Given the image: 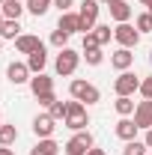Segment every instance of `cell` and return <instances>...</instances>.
Segmentation results:
<instances>
[{
	"label": "cell",
	"mask_w": 152,
	"mask_h": 155,
	"mask_svg": "<svg viewBox=\"0 0 152 155\" xmlns=\"http://www.w3.org/2000/svg\"><path fill=\"white\" fill-rule=\"evenodd\" d=\"M107 9H111V18H114L116 24H125V21L131 18V6H128V0H111Z\"/></svg>",
	"instance_id": "11"
},
{
	"label": "cell",
	"mask_w": 152,
	"mask_h": 155,
	"mask_svg": "<svg viewBox=\"0 0 152 155\" xmlns=\"http://www.w3.org/2000/svg\"><path fill=\"white\" fill-rule=\"evenodd\" d=\"M54 128H57V119L51 114H39L36 119H33V134H36L39 140H42V137H51Z\"/></svg>",
	"instance_id": "8"
},
{
	"label": "cell",
	"mask_w": 152,
	"mask_h": 155,
	"mask_svg": "<svg viewBox=\"0 0 152 155\" xmlns=\"http://www.w3.org/2000/svg\"><path fill=\"white\" fill-rule=\"evenodd\" d=\"M30 90H33V96H45V93H54V78H48L45 72H39L36 78H30Z\"/></svg>",
	"instance_id": "13"
},
{
	"label": "cell",
	"mask_w": 152,
	"mask_h": 155,
	"mask_svg": "<svg viewBox=\"0 0 152 155\" xmlns=\"http://www.w3.org/2000/svg\"><path fill=\"white\" fill-rule=\"evenodd\" d=\"M48 114L54 116V119H66V114H69V101H54V104L48 107Z\"/></svg>",
	"instance_id": "26"
},
{
	"label": "cell",
	"mask_w": 152,
	"mask_h": 155,
	"mask_svg": "<svg viewBox=\"0 0 152 155\" xmlns=\"http://www.w3.org/2000/svg\"><path fill=\"white\" fill-rule=\"evenodd\" d=\"M98 3H111V0H98Z\"/></svg>",
	"instance_id": "39"
},
{
	"label": "cell",
	"mask_w": 152,
	"mask_h": 155,
	"mask_svg": "<svg viewBox=\"0 0 152 155\" xmlns=\"http://www.w3.org/2000/svg\"><path fill=\"white\" fill-rule=\"evenodd\" d=\"M30 155H60V143L51 140V137H42L36 146L30 149Z\"/></svg>",
	"instance_id": "17"
},
{
	"label": "cell",
	"mask_w": 152,
	"mask_h": 155,
	"mask_svg": "<svg viewBox=\"0 0 152 155\" xmlns=\"http://www.w3.org/2000/svg\"><path fill=\"white\" fill-rule=\"evenodd\" d=\"M137 30H140V33H152V15L149 12L137 15Z\"/></svg>",
	"instance_id": "28"
},
{
	"label": "cell",
	"mask_w": 152,
	"mask_h": 155,
	"mask_svg": "<svg viewBox=\"0 0 152 155\" xmlns=\"http://www.w3.org/2000/svg\"><path fill=\"white\" fill-rule=\"evenodd\" d=\"M116 114L119 116H131L134 114V101H131V96H116Z\"/></svg>",
	"instance_id": "22"
},
{
	"label": "cell",
	"mask_w": 152,
	"mask_h": 155,
	"mask_svg": "<svg viewBox=\"0 0 152 155\" xmlns=\"http://www.w3.org/2000/svg\"><path fill=\"white\" fill-rule=\"evenodd\" d=\"M45 63H48V54H45V45H39L33 54H27V66H30V72L39 75L42 69H45Z\"/></svg>",
	"instance_id": "15"
},
{
	"label": "cell",
	"mask_w": 152,
	"mask_h": 155,
	"mask_svg": "<svg viewBox=\"0 0 152 155\" xmlns=\"http://www.w3.org/2000/svg\"><path fill=\"white\" fill-rule=\"evenodd\" d=\"M90 149H93V134H90V131H78V134L63 146L66 155H87Z\"/></svg>",
	"instance_id": "5"
},
{
	"label": "cell",
	"mask_w": 152,
	"mask_h": 155,
	"mask_svg": "<svg viewBox=\"0 0 152 155\" xmlns=\"http://www.w3.org/2000/svg\"><path fill=\"white\" fill-rule=\"evenodd\" d=\"M0 9H3V18H12V21H18V18H21V12H24L27 6H21V0H6V3H3Z\"/></svg>",
	"instance_id": "19"
},
{
	"label": "cell",
	"mask_w": 152,
	"mask_h": 155,
	"mask_svg": "<svg viewBox=\"0 0 152 155\" xmlns=\"http://www.w3.org/2000/svg\"><path fill=\"white\" fill-rule=\"evenodd\" d=\"M140 93H143V98H152V78L140 81Z\"/></svg>",
	"instance_id": "31"
},
{
	"label": "cell",
	"mask_w": 152,
	"mask_h": 155,
	"mask_svg": "<svg viewBox=\"0 0 152 155\" xmlns=\"http://www.w3.org/2000/svg\"><path fill=\"white\" fill-rule=\"evenodd\" d=\"M93 33H95V39H98V45H107V42H111V36H114L111 24H98V27H95Z\"/></svg>",
	"instance_id": "25"
},
{
	"label": "cell",
	"mask_w": 152,
	"mask_h": 155,
	"mask_svg": "<svg viewBox=\"0 0 152 155\" xmlns=\"http://www.w3.org/2000/svg\"><path fill=\"white\" fill-rule=\"evenodd\" d=\"M0 125H3V122H0Z\"/></svg>",
	"instance_id": "44"
},
{
	"label": "cell",
	"mask_w": 152,
	"mask_h": 155,
	"mask_svg": "<svg viewBox=\"0 0 152 155\" xmlns=\"http://www.w3.org/2000/svg\"><path fill=\"white\" fill-rule=\"evenodd\" d=\"M0 155H15V152H12L9 146H0Z\"/></svg>",
	"instance_id": "36"
},
{
	"label": "cell",
	"mask_w": 152,
	"mask_h": 155,
	"mask_svg": "<svg viewBox=\"0 0 152 155\" xmlns=\"http://www.w3.org/2000/svg\"><path fill=\"white\" fill-rule=\"evenodd\" d=\"M51 45H54V48H60V51H63V48H69V33L54 30V33H51Z\"/></svg>",
	"instance_id": "27"
},
{
	"label": "cell",
	"mask_w": 152,
	"mask_h": 155,
	"mask_svg": "<svg viewBox=\"0 0 152 155\" xmlns=\"http://www.w3.org/2000/svg\"><path fill=\"white\" fill-rule=\"evenodd\" d=\"M87 125H90V116H87V107H84V101H69V114H66V128H72V131H87Z\"/></svg>",
	"instance_id": "1"
},
{
	"label": "cell",
	"mask_w": 152,
	"mask_h": 155,
	"mask_svg": "<svg viewBox=\"0 0 152 155\" xmlns=\"http://www.w3.org/2000/svg\"><path fill=\"white\" fill-rule=\"evenodd\" d=\"M131 63H134L131 48H119V51H114V54H111V66H114V69H119V72H128V69H131Z\"/></svg>",
	"instance_id": "12"
},
{
	"label": "cell",
	"mask_w": 152,
	"mask_h": 155,
	"mask_svg": "<svg viewBox=\"0 0 152 155\" xmlns=\"http://www.w3.org/2000/svg\"><path fill=\"white\" fill-rule=\"evenodd\" d=\"M69 93H72V98H78V101H87V104H95V101L101 98L98 87L87 84V81H81V78H75V81L69 84Z\"/></svg>",
	"instance_id": "2"
},
{
	"label": "cell",
	"mask_w": 152,
	"mask_h": 155,
	"mask_svg": "<svg viewBox=\"0 0 152 155\" xmlns=\"http://www.w3.org/2000/svg\"><path fill=\"white\" fill-rule=\"evenodd\" d=\"M3 21H6V18H3V9H0V27H3Z\"/></svg>",
	"instance_id": "38"
},
{
	"label": "cell",
	"mask_w": 152,
	"mask_h": 155,
	"mask_svg": "<svg viewBox=\"0 0 152 155\" xmlns=\"http://www.w3.org/2000/svg\"><path fill=\"white\" fill-rule=\"evenodd\" d=\"M140 3H143V6L149 9V15H152V0H140Z\"/></svg>",
	"instance_id": "37"
},
{
	"label": "cell",
	"mask_w": 152,
	"mask_h": 155,
	"mask_svg": "<svg viewBox=\"0 0 152 155\" xmlns=\"http://www.w3.org/2000/svg\"><path fill=\"white\" fill-rule=\"evenodd\" d=\"M134 134H137V122L128 119V116H122V119L116 122V137H122V140L128 143V140H134Z\"/></svg>",
	"instance_id": "16"
},
{
	"label": "cell",
	"mask_w": 152,
	"mask_h": 155,
	"mask_svg": "<svg viewBox=\"0 0 152 155\" xmlns=\"http://www.w3.org/2000/svg\"><path fill=\"white\" fill-rule=\"evenodd\" d=\"M39 45H42L39 36H18V39H15V48H18L21 54H33Z\"/></svg>",
	"instance_id": "18"
},
{
	"label": "cell",
	"mask_w": 152,
	"mask_h": 155,
	"mask_svg": "<svg viewBox=\"0 0 152 155\" xmlns=\"http://www.w3.org/2000/svg\"><path fill=\"white\" fill-rule=\"evenodd\" d=\"M3 3H6V0H0V6H3Z\"/></svg>",
	"instance_id": "41"
},
{
	"label": "cell",
	"mask_w": 152,
	"mask_h": 155,
	"mask_svg": "<svg viewBox=\"0 0 152 155\" xmlns=\"http://www.w3.org/2000/svg\"><path fill=\"white\" fill-rule=\"evenodd\" d=\"M149 63H152V51H149Z\"/></svg>",
	"instance_id": "40"
},
{
	"label": "cell",
	"mask_w": 152,
	"mask_h": 155,
	"mask_svg": "<svg viewBox=\"0 0 152 155\" xmlns=\"http://www.w3.org/2000/svg\"><path fill=\"white\" fill-rule=\"evenodd\" d=\"M143 143H146V146L152 149V128H146V137H143Z\"/></svg>",
	"instance_id": "34"
},
{
	"label": "cell",
	"mask_w": 152,
	"mask_h": 155,
	"mask_svg": "<svg viewBox=\"0 0 152 155\" xmlns=\"http://www.w3.org/2000/svg\"><path fill=\"white\" fill-rule=\"evenodd\" d=\"M30 75H33V72H30V66H27V63H12V66L6 69L9 84H15V87H18V84H27V81H30Z\"/></svg>",
	"instance_id": "9"
},
{
	"label": "cell",
	"mask_w": 152,
	"mask_h": 155,
	"mask_svg": "<svg viewBox=\"0 0 152 155\" xmlns=\"http://www.w3.org/2000/svg\"><path fill=\"white\" fill-rule=\"evenodd\" d=\"M36 98H39V104H42V107H51V104L57 101V96H54V93H45V96H36Z\"/></svg>",
	"instance_id": "32"
},
{
	"label": "cell",
	"mask_w": 152,
	"mask_h": 155,
	"mask_svg": "<svg viewBox=\"0 0 152 155\" xmlns=\"http://www.w3.org/2000/svg\"><path fill=\"white\" fill-rule=\"evenodd\" d=\"M78 63H81V54L78 51H72V48H63L57 54V60H54V69H57V75H75Z\"/></svg>",
	"instance_id": "3"
},
{
	"label": "cell",
	"mask_w": 152,
	"mask_h": 155,
	"mask_svg": "<svg viewBox=\"0 0 152 155\" xmlns=\"http://www.w3.org/2000/svg\"><path fill=\"white\" fill-rule=\"evenodd\" d=\"M18 36H21V24L12 21V18H6L3 27H0V39H18Z\"/></svg>",
	"instance_id": "20"
},
{
	"label": "cell",
	"mask_w": 152,
	"mask_h": 155,
	"mask_svg": "<svg viewBox=\"0 0 152 155\" xmlns=\"http://www.w3.org/2000/svg\"><path fill=\"white\" fill-rule=\"evenodd\" d=\"M114 39L122 45V48H134V45L140 42V30L125 21V24H116V27H114Z\"/></svg>",
	"instance_id": "6"
},
{
	"label": "cell",
	"mask_w": 152,
	"mask_h": 155,
	"mask_svg": "<svg viewBox=\"0 0 152 155\" xmlns=\"http://www.w3.org/2000/svg\"><path fill=\"white\" fill-rule=\"evenodd\" d=\"M87 155H107V152H104V149H95V146H93V149H90Z\"/></svg>",
	"instance_id": "35"
},
{
	"label": "cell",
	"mask_w": 152,
	"mask_h": 155,
	"mask_svg": "<svg viewBox=\"0 0 152 155\" xmlns=\"http://www.w3.org/2000/svg\"><path fill=\"white\" fill-rule=\"evenodd\" d=\"M98 0H84L78 15H81V33H93L95 30V18H98Z\"/></svg>",
	"instance_id": "4"
},
{
	"label": "cell",
	"mask_w": 152,
	"mask_h": 155,
	"mask_svg": "<svg viewBox=\"0 0 152 155\" xmlns=\"http://www.w3.org/2000/svg\"><path fill=\"white\" fill-rule=\"evenodd\" d=\"M95 48H101L98 39H95V33H84V51H95Z\"/></svg>",
	"instance_id": "30"
},
{
	"label": "cell",
	"mask_w": 152,
	"mask_h": 155,
	"mask_svg": "<svg viewBox=\"0 0 152 155\" xmlns=\"http://www.w3.org/2000/svg\"><path fill=\"white\" fill-rule=\"evenodd\" d=\"M54 6H57L60 12H72V6H75V0H54Z\"/></svg>",
	"instance_id": "33"
},
{
	"label": "cell",
	"mask_w": 152,
	"mask_h": 155,
	"mask_svg": "<svg viewBox=\"0 0 152 155\" xmlns=\"http://www.w3.org/2000/svg\"><path fill=\"white\" fill-rule=\"evenodd\" d=\"M114 90H116V96H134V93L140 90V78L131 75V72H122V75L114 81Z\"/></svg>",
	"instance_id": "7"
},
{
	"label": "cell",
	"mask_w": 152,
	"mask_h": 155,
	"mask_svg": "<svg viewBox=\"0 0 152 155\" xmlns=\"http://www.w3.org/2000/svg\"><path fill=\"white\" fill-rule=\"evenodd\" d=\"M84 57H87V63H90V66H101L104 54H101V48H95V51H84Z\"/></svg>",
	"instance_id": "29"
},
{
	"label": "cell",
	"mask_w": 152,
	"mask_h": 155,
	"mask_svg": "<svg viewBox=\"0 0 152 155\" xmlns=\"http://www.w3.org/2000/svg\"><path fill=\"white\" fill-rule=\"evenodd\" d=\"M51 6H54V0H27V12H33L36 18H42Z\"/></svg>",
	"instance_id": "21"
},
{
	"label": "cell",
	"mask_w": 152,
	"mask_h": 155,
	"mask_svg": "<svg viewBox=\"0 0 152 155\" xmlns=\"http://www.w3.org/2000/svg\"><path fill=\"white\" fill-rule=\"evenodd\" d=\"M146 149H149V146H146L143 140H128L125 149H122V155H146Z\"/></svg>",
	"instance_id": "24"
},
{
	"label": "cell",
	"mask_w": 152,
	"mask_h": 155,
	"mask_svg": "<svg viewBox=\"0 0 152 155\" xmlns=\"http://www.w3.org/2000/svg\"><path fill=\"white\" fill-rule=\"evenodd\" d=\"M57 30H63V33H81V15L78 12H63L60 15V24H57Z\"/></svg>",
	"instance_id": "14"
},
{
	"label": "cell",
	"mask_w": 152,
	"mask_h": 155,
	"mask_svg": "<svg viewBox=\"0 0 152 155\" xmlns=\"http://www.w3.org/2000/svg\"><path fill=\"white\" fill-rule=\"evenodd\" d=\"M146 155H152V152H146Z\"/></svg>",
	"instance_id": "43"
},
{
	"label": "cell",
	"mask_w": 152,
	"mask_h": 155,
	"mask_svg": "<svg viewBox=\"0 0 152 155\" xmlns=\"http://www.w3.org/2000/svg\"><path fill=\"white\" fill-rule=\"evenodd\" d=\"M18 140V128L15 125H0V146H12Z\"/></svg>",
	"instance_id": "23"
},
{
	"label": "cell",
	"mask_w": 152,
	"mask_h": 155,
	"mask_svg": "<svg viewBox=\"0 0 152 155\" xmlns=\"http://www.w3.org/2000/svg\"><path fill=\"white\" fill-rule=\"evenodd\" d=\"M0 45H3V39H0Z\"/></svg>",
	"instance_id": "42"
},
{
	"label": "cell",
	"mask_w": 152,
	"mask_h": 155,
	"mask_svg": "<svg viewBox=\"0 0 152 155\" xmlns=\"http://www.w3.org/2000/svg\"><path fill=\"white\" fill-rule=\"evenodd\" d=\"M134 122H137V128H152V98L134 107Z\"/></svg>",
	"instance_id": "10"
}]
</instances>
